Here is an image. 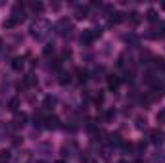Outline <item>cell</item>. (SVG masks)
<instances>
[{
    "instance_id": "6da1fadb",
    "label": "cell",
    "mask_w": 165,
    "mask_h": 163,
    "mask_svg": "<svg viewBox=\"0 0 165 163\" xmlns=\"http://www.w3.org/2000/svg\"><path fill=\"white\" fill-rule=\"evenodd\" d=\"M94 36H96V33H92V31H82L81 42H82V44H90L92 40H94Z\"/></svg>"
},
{
    "instance_id": "7a4b0ae2",
    "label": "cell",
    "mask_w": 165,
    "mask_h": 163,
    "mask_svg": "<svg viewBox=\"0 0 165 163\" xmlns=\"http://www.w3.org/2000/svg\"><path fill=\"white\" fill-rule=\"evenodd\" d=\"M163 136H165V134H163L159 129L152 130V142H154V144H161V142H163Z\"/></svg>"
},
{
    "instance_id": "3957f363",
    "label": "cell",
    "mask_w": 165,
    "mask_h": 163,
    "mask_svg": "<svg viewBox=\"0 0 165 163\" xmlns=\"http://www.w3.org/2000/svg\"><path fill=\"white\" fill-rule=\"evenodd\" d=\"M123 19H125V15H123L121 12H115V14L110 17V23H111V25H117V23H121Z\"/></svg>"
},
{
    "instance_id": "277c9868",
    "label": "cell",
    "mask_w": 165,
    "mask_h": 163,
    "mask_svg": "<svg viewBox=\"0 0 165 163\" xmlns=\"http://www.w3.org/2000/svg\"><path fill=\"white\" fill-rule=\"evenodd\" d=\"M119 83H121V81H119V77H115V75H111L110 79H107V86H110L111 90H115V88L119 86Z\"/></svg>"
},
{
    "instance_id": "5b68a950",
    "label": "cell",
    "mask_w": 165,
    "mask_h": 163,
    "mask_svg": "<svg viewBox=\"0 0 165 163\" xmlns=\"http://www.w3.org/2000/svg\"><path fill=\"white\" fill-rule=\"evenodd\" d=\"M12 159V155H10L8 150H0V163H8Z\"/></svg>"
},
{
    "instance_id": "8992f818",
    "label": "cell",
    "mask_w": 165,
    "mask_h": 163,
    "mask_svg": "<svg viewBox=\"0 0 165 163\" xmlns=\"http://www.w3.org/2000/svg\"><path fill=\"white\" fill-rule=\"evenodd\" d=\"M17 108H19V100L17 98H12V100H10V104H8V109H10V111H17Z\"/></svg>"
},
{
    "instance_id": "52a82bcc",
    "label": "cell",
    "mask_w": 165,
    "mask_h": 163,
    "mask_svg": "<svg viewBox=\"0 0 165 163\" xmlns=\"http://www.w3.org/2000/svg\"><path fill=\"white\" fill-rule=\"evenodd\" d=\"M46 127H48V129H58V127H60V125H58V119H56V117H50L48 121H46Z\"/></svg>"
},
{
    "instance_id": "ba28073f",
    "label": "cell",
    "mask_w": 165,
    "mask_h": 163,
    "mask_svg": "<svg viewBox=\"0 0 165 163\" xmlns=\"http://www.w3.org/2000/svg\"><path fill=\"white\" fill-rule=\"evenodd\" d=\"M25 121H27V117H25V113L17 115V117H15V127H23V125H25Z\"/></svg>"
},
{
    "instance_id": "9c48e42d",
    "label": "cell",
    "mask_w": 165,
    "mask_h": 163,
    "mask_svg": "<svg viewBox=\"0 0 165 163\" xmlns=\"http://www.w3.org/2000/svg\"><path fill=\"white\" fill-rule=\"evenodd\" d=\"M35 83H37V79H35L33 75H27V77H25V81H23V86H33Z\"/></svg>"
},
{
    "instance_id": "30bf717a",
    "label": "cell",
    "mask_w": 165,
    "mask_h": 163,
    "mask_svg": "<svg viewBox=\"0 0 165 163\" xmlns=\"http://www.w3.org/2000/svg\"><path fill=\"white\" fill-rule=\"evenodd\" d=\"M17 25V19H14V17H8L6 21H4V27L6 29H12V27H15Z\"/></svg>"
},
{
    "instance_id": "8fae6325",
    "label": "cell",
    "mask_w": 165,
    "mask_h": 163,
    "mask_svg": "<svg viewBox=\"0 0 165 163\" xmlns=\"http://www.w3.org/2000/svg\"><path fill=\"white\" fill-rule=\"evenodd\" d=\"M146 17H148V21H157V12L156 10H148Z\"/></svg>"
},
{
    "instance_id": "7c38bea8",
    "label": "cell",
    "mask_w": 165,
    "mask_h": 163,
    "mask_svg": "<svg viewBox=\"0 0 165 163\" xmlns=\"http://www.w3.org/2000/svg\"><path fill=\"white\" fill-rule=\"evenodd\" d=\"M12 65H14V69H15V71H19V69H21V67H23V60H21V58H15Z\"/></svg>"
},
{
    "instance_id": "4fadbf2b",
    "label": "cell",
    "mask_w": 165,
    "mask_h": 163,
    "mask_svg": "<svg viewBox=\"0 0 165 163\" xmlns=\"http://www.w3.org/2000/svg\"><path fill=\"white\" fill-rule=\"evenodd\" d=\"M138 21H140V15H138L136 12H132V14H131V23H132V25H136Z\"/></svg>"
},
{
    "instance_id": "5bb4252c",
    "label": "cell",
    "mask_w": 165,
    "mask_h": 163,
    "mask_svg": "<svg viewBox=\"0 0 165 163\" xmlns=\"http://www.w3.org/2000/svg\"><path fill=\"white\" fill-rule=\"evenodd\" d=\"M157 35H159V36L165 35V23H159V25H157Z\"/></svg>"
},
{
    "instance_id": "9a60e30c",
    "label": "cell",
    "mask_w": 165,
    "mask_h": 163,
    "mask_svg": "<svg viewBox=\"0 0 165 163\" xmlns=\"http://www.w3.org/2000/svg\"><path fill=\"white\" fill-rule=\"evenodd\" d=\"M86 10L85 8H79V10H77V17H79V19H82V17H86Z\"/></svg>"
},
{
    "instance_id": "2e32d148",
    "label": "cell",
    "mask_w": 165,
    "mask_h": 163,
    "mask_svg": "<svg viewBox=\"0 0 165 163\" xmlns=\"http://www.w3.org/2000/svg\"><path fill=\"white\" fill-rule=\"evenodd\" d=\"M157 121L159 123H165V109H161V111L157 113Z\"/></svg>"
},
{
    "instance_id": "e0dca14e",
    "label": "cell",
    "mask_w": 165,
    "mask_h": 163,
    "mask_svg": "<svg viewBox=\"0 0 165 163\" xmlns=\"http://www.w3.org/2000/svg\"><path fill=\"white\" fill-rule=\"evenodd\" d=\"M33 10H35V12H42V4H40V2H35V4H33Z\"/></svg>"
},
{
    "instance_id": "ac0fdd59",
    "label": "cell",
    "mask_w": 165,
    "mask_h": 163,
    "mask_svg": "<svg viewBox=\"0 0 165 163\" xmlns=\"http://www.w3.org/2000/svg\"><path fill=\"white\" fill-rule=\"evenodd\" d=\"M44 104H46V106H54V104H56V100H54V98H50V96H48V98H46V100H44Z\"/></svg>"
},
{
    "instance_id": "d6986e66",
    "label": "cell",
    "mask_w": 165,
    "mask_h": 163,
    "mask_svg": "<svg viewBox=\"0 0 165 163\" xmlns=\"http://www.w3.org/2000/svg\"><path fill=\"white\" fill-rule=\"evenodd\" d=\"M102 102H104V94H98V96H96V104H102Z\"/></svg>"
},
{
    "instance_id": "ffe728a7",
    "label": "cell",
    "mask_w": 165,
    "mask_h": 163,
    "mask_svg": "<svg viewBox=\"0 0 165 163\" xmlns=\"http://www.w3.org/2000/svg\"><path fill=\"white\" fill-rule=\"evenodd\" d=\"M52 52H54V48H50V46H46V48H44V54H46V56H50Z\"/></svg>"
},
{
    "instance_id": "44dd1931",
    "label": "cell",
    "mask_w": 165,
    "mask_h": 163,
    "mask_svg": "<svg viewBox=\"0 0 165 163\" xmlns=\"http://www.w3.org/2000/svg\"><path fill=\"white\" fill-rule=\"evenodd\" d=\"M117 163H129V161H125V159H121V161H117Z\"/></svg>"
},
{
    "instance_id": "7402d4cb",
    "label": "cell",
    "mask_w": 165,
    "mask_h": 163,
    "mask_svg": "<svg viewBox=\"0 0 165 163\" xmlns=\"http://www.w3.org/2000/svg\"><path fill=\"white\" fill-rule=\"evenodd\" d=\"M56 163H65V161H64V159H60V161H56Z\"/></svg>"
},
{
    "instance_id": "603a6c76",
    "label": "cell",
    "mask_w": 165,
    "mask_h": 163,
    "mask_svg": "<svg viewBox=\"0 0 165 163\" xmlns=\"http://www.w3.org/2000/svg\"><path fill=\"white\" fill-rule=\"evenodd\" d=\"M161 8H163V10H165V4H161Z\"/></svg>"
}]
</instances>
